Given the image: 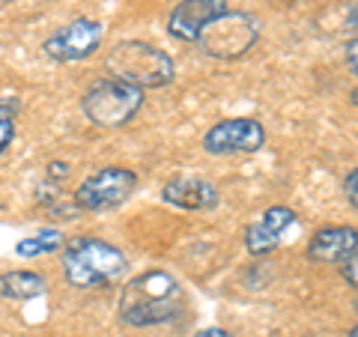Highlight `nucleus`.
<instances>
[{
	"instance_id": "nucleus-1",
	"label": "nucleus",
	"mask_w": 358,
	"mask_h": 337,
	"mask_svg": "<svg viewBox=\"0 0 358 337\" xmlns=\"http://www.w3.org/2000/svg\"><path fill=\"white\" fill-rule=\"evenodd\" d=\"M179 308H182V284L164 268H150L131 278L120 296L122 322L134 329L171 322L179 317Z\"/></svg>"
},
{
	"instance_id": "nucleus-12",
	"label": "nucleus",
	"mask_w": 358,
	"mask_h": 337,
	"mask_svg": "<svg viewBox=\"0 0 358 337\" xmlns=\"http://www.w3.org/2000/svg\"><path fill=\"white\" fill-rule=\"evenodd\" d=\"M355 239H358L355 227H322L310 236L308 260L310 263H341L358 248Z\"/></svg>"
},
{
	"instance_id": "nucleus-9",
	"label": "nucleus",
	"mask_w": 358,
	"mask_h": 337,
	"mask_svg": "<svg viewBox=\"0 0 358 337\" xmlns=\"http://www.w3.org/2000/svg\"><path fill=\"white\" fill-rule=\"evenodd\" d=\"M230 9V0H179L167 15V33L176 42L197 45L203 30Z\"/></svg>"
},
{
	"instance_id": "nucleus-8",
	"label": "nucleus",
	"mask_w": 358,
	"mask_h": 337,
	"mask_svg": "<svg viewBox=\"0 0 358 337\" xmlns=\"http://www.w3.org/2000/svg\"><path fill=\"white\" fill-rule=\"evenodd\" d=\"M263 143H266V129L251 117L221 120L203 134V152H209V155L257 152Z\"/></svg>"
},
{
	"instance_id": "nucleus-15",
	"label": "nucleus",
	"mask_w": 358,
	"mask_h": 337,
	"mask_svg": "<svg viewBox=\"0 0 358 337\" xmlns=\"http://www.w3.org/2000/svg\"><path fill=\"white\" fill-rule=\"evenodd\" d=\"M15 120H18V102L15 99H0V155L15 141Z\"/></svg>"
},
{
	"instance_id": "nucleus-10",
	"label": "nucleus",
	"mask_w": 358,
	"mask_h": 337,
	"mask_svg": "<svg viewBox=\"0 0 358 337\" xmlns=\"http://www.w3.org/2000/svg\"><path fill=\"white\" fill-rule=\"evenodd\" d=\"M162 200L171 203L176 209H188V212H209L218 206V188L209 182L203 176H192V173H182V176H173L167 179L164 188H162Z\"/></svg>"
},
{
	"instance_id": "nucleus-3",
	"label": "nucleus",
	"mask_w": 358,
	"mask_h": 337,
	"mask_svg": "<svg viewBox=\"0 0 358 337\" xmlns=\"http://www.w3.org/2000/svg\"><path fill=\"white\" fill-rule=\"evenodd\" d=\"M108 78L126 81L138 89L167 87L176 75V63L164 48L143 39H122L108 51L105 60Z\"/></svg>"
},
{
	"instance_id": "nucleus-7",
	"label": "nucleus",
	"mask_w": 358,
	"mask_h": 337,
	"mask_svg": "<svg viewBox=\"0 0 358 337\" xmlns=\"http://www.w3.org/2000/svg\"><path fill=\"white\" fill-rule=\"evenodd\" d=\"M102 39H105L102 21L75 18L66 27H60L57 33H51V36L42 42V51L57 63H78V60L93 57L99 51V45H102Z\"/></svg>"
},
{
	"instance_id": "nucleus-19",
	"label": "nucleus",
	"mask_w": 358,
	"mask_h": 337,
	"mask_svg": "<svg viewBox=\"0 0 358 337\" xmlns=\"http://www.w3.org/2000/svg\"><path fill=\"white\" fill-rule=\"evenodd\" d=\"M346 63H350V72L355 75L358 72V63H355V36L350 39V45H346Z\"/></svg>"
},
{
	"instance_id": "nucleus-2",
	"label": "nucleus",
	"mask_w": 358,
	"mask_h": 337,
	"mask_svg": "<svg viewBox=\"0 0 358 337\" xmlns=\"http://www.w3.org/2000/svg\"><path fill=\"white\" fill-rule=\"evenodd\" d=\"M63 275L78 289H96L120 280L129 272V257L117 245L93 236H78L63 245Z\"/></svg>"
},
{
	"instance_id": "nucleus-13",
	"label": "nucleus",
	"mask_w": 358,
	"mask_h": 337,
	"mask_svg": "<svg viewBox=\"0 0 358 337\" xmlns=\"http://www.w3.org/2000/svg\"><path fill=\"white\" fill-rule=\"evenodd\" d=\"M48 289V280L39 272H27V268H15V272L0 275V299L6 301H27L36 299Z\"/></svg>"
},
{
	"instance_id": "nucleus-16",
	"label": "nucleus",
	"mask_w": 358,
	"mask_h": 337,
	"mask_svg": "<svg viewBox=\"0 0 358 337\" xmlns=\"http://www.w3.org/2000/svg\"><path fill=\"white\" fill-rule=\"evenodd\" d=\"M355 266H358V254L352 251L346 260H341V275L346 278V284H350V289L358 287V272H355Z\"/></svg>"
},
{
	"instance_id": "nucleus-14",
	"label": "nucleus",
	"mask_w": 358,
	"mask_h": 337,
	"mask_svg": "<svg viewBox=\"0 0 358 337\" xmlns=\"http://www.w3.org/2000/svg\"><path fill=\"white\" fill-rule=\"evenodd\" d=\"M63 245H66V239H63L60 230H39L36 236H30V239H21V242L15 245V254L24 257V260H33V257L60 251Z\"/></svg>"
},
{
	"instance_id": "nucleus-4",
	"label": "nucleus",
	"mask_w": 358,
	"mask_h": 337,
	"mask_svg": "<svg viewBox=\"0 0 358 337\" xmlns=\"http://www.w3.org/2000/svg\"><path fill=\"white\" fill-rule=\"evenodd\" d=\"M143 108V89L117 78H99L87 87L81 99L84 117L99 129H122Z\"/></svg>"
},
{
	"instance_id": "nucleus-11",
	"label": "nucleus",
	"mask_w": 358,
	"mask_h": 337,
	"mask_svg": "<svg viewBox=\"0 0 358 337\" xmlns=\"http://www.w3.org/2000/svg\"><path fill=\"white\" fill-rule=\"evenodd\" d=\"M296 224V212L289 206H272L263 212V218L245 230V248L254 257H266L281 245L284 233Z\"/></svg>"
},
{
	"instance_id": "nucleus-5",
	"label": "nucleus",
	"mask_w": 358,
	"mask_h": 337,
	"mask_svg": "<svg viewBox=\"0 0 358 337\" xmlns=\"http://www.w3.org/2000/svg\"><path fill=\"white\" fill-rule=\"evenodd\" d=\"M257 39H260V18L242 13V9H227L203 30L197 45L203 48L206 57L239 60L254 48Z\"/></svg>"
},
{
	"instance_id": "nucleus-6",
	"label": "nucleus",
	"mask_w": 358,
	"mask_h": 337,
	"mask_svg": "<svg viewBox=\"0 0 358 337\" xmlns=\"http://www.w3.org/2000/svg\"><path fill=\"white\" fill-rule=\"evenodd\" d=\"M138 188V176L129 167H102L87 176L75 191V203L84 212H105L126 203L131 191Z\"/></svg>"
},
{
	"instance_id": "nucleus-18",
	"label": "nucleus",
	"mask_w": 358,
	"mask_h": 337,
	"mask_svg": "<svg viewBox=\"0 0 358 337\" xmlns=\"http://www.w3.org/2000/svg\"><path fill=\"white\" fill-rule=\"evenodd\" d=\"M194 337H233V334L224 331V329H218V325H209V329H200Z\"/></svg>"
},
{
	"instance_id": "nucleus-20",
	"label": "nucleus",
	"mask_w": 358,
	"mask_h": 337,
	"mask_svg": "<svg viewBox=\"0 0 358 337\" xmlns=\"http://www.w3.org/2000/svg\"><path fill=\"white\" fill-rule=\"evenodd\" d=\"M350 337H358V331H355V329H352V331H350Z\"/></svg>"
},
{
	"instance_id": "nucleus-17",
	"label": "nucleus",
	"mask_w": 358,
	"mask_h": 337,
	"mask_svg": "<svg viewBox=\"0 0 358 337\" xmlns=\"http://www.w3.org/2000/svg\"><path fill=\"white\" fill-rule=\"evenodd\" d=\"M343 194H346V200H350V206L355 209V206H358V171H350V173H346Z\"/></svg>"
}]
</instances>
